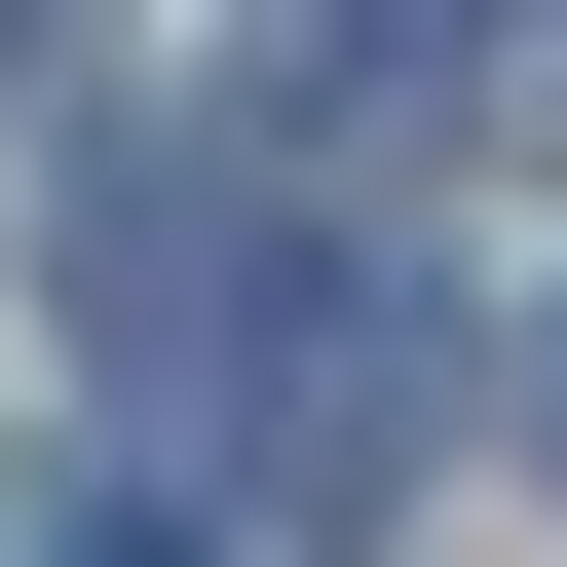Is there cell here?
<instances>
[{
    "label": "cell",
    "instance_id": "cell-1",
    "mask_svg": "<svg viewBox=\"0 0 567 567\" xmlns=\"http://www.w3.org/2000/svg\"><path fill=\"white\" fill-rule=\"evenodd\" d=\"M39 303H76L114 379H265V341H303V265H265L227 152H76V189H39Z\"/></svg>",
    "mask_w": 567,
    "mask_h": 567
},
{
    "label": "cell",
    "instance_id": "cell-2",
    "mask_svg": "<svg viewBox=\"0 0 567 567\" xmlns=\"http://www.w3.org/2000/svg\"><path fill=\"white\" fill-rule=\"evenodd\" d=\"M492 39H529V0H265V76H303L341 152H416V114H529Z\"/></svg>",
    "mask_w": 567,
    "mask_h": 567
},
{
    "label": "cell",
    "instance_id": "cell-3",
    "mask_svg": "<svg viewBox=\"0 0 567 567\" xmlns=\"http://www.w3.org/2000/svg\"><path fill=\"white\" fill-rule=\"evenodd\" d=\"M39 567H227V529H39Z\"/></svg>",
    "mask_w": 567,
    "mask_h": 567
},
{
    "label": "cell",
    "instance_id": "cell-4",
    "mask_svg": "<svg viewBox=\"0 0 567 567\" xmlns=\"http://www.w3.org/2000/svg\"><path fill=\"white\" fill-rule=\"evenodd\" d=\"M529 416H567V341H529Z\"/></svg>",
    "mask_w": 567,
    "mask_h": 567
}]
</instances>
